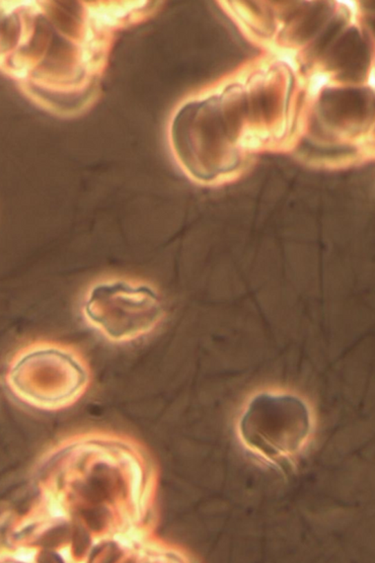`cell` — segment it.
Listing matches in <instances>:
<instances>
[{
  "mask_svg": "<svg viewBox=\"0 0 375 563\" xmlns=\"http://www.w3.org/2000/svg\"><path fill=\"white\" fill-rule=\"evenodd\" d=\"M84 322L113 344H128L151 335L166 315L164 300L153 284L130 277H104L90 283L80 300Z\"/></svg>",
  "mask_w": 375,
  "mask_h": 563,
  "instance_id": "4",
  "label": "cell"
},
{
  "mask_svg": "<svg viewBox=\"0 0 375 563\" xmlns=\"http://www.w3.org/2000/svg\"><path fill=\"white\" fill-rule=\"evenodd\" d=\"M157 489V466L131 437L60 439L37 462L29 508L8 517L0 562H190L155 532Z\"/></svg>",
  "mask_w": 375,
  "mask_h": 563,
  "instance_id": "1",
  "label": "cell"
},
{
  "mask_svg": "<svg viewBox=\"0 0 375 563\" xmlns=\"http://www.w3.org/2000/svg\"><path fill=\"white\" fill-rule=\"evenodd\" d=\"M92 370L75 346L59 342L26 344L14 355L6 382L15 397L41 411L57 413L75 406L92 384Z\"/></svg>",
  "mask_w": 375,
  "mask_h": 563,
  "instance_id": "2",
  "label": "cell"
},
{
  "mask_svg": "<svg viewBox=\"0 0 375 563\" xmlns=\"http://www.w3.org/2000/svg\"><path fill=\"white\" fill-rule=\"evenodd\" d=\"M316 419L311 404L294 392L266 389L247 400L236 419L242 447L260 462L282 468L311 444Z\"/></svg>",
  "mask_w": 375,
  "mask_h": 563,
  "instance_id": "3",
  "label": "cell"
}]
</instances>
